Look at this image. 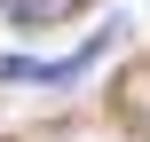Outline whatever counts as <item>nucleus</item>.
Wrapping results in <instances>:
<instances>
[{
    "instance_id": "nucleus-1",
    "label": "nucleus",
    "mask_w": 150,
    "mask_h": 142,
    "mask_svg": "<svg viewBox=\"0 0 150 142\" xmlns=\"http://www.w3.org/2000/svg\"><path fill=\"white\" fill-rule=\"evenodd\" d=\"M119 40H127V24H95V40L71 55H0V87H79Z\"/></svg>"
},
{
    "instance_id": "nucleus-2",
    "label": "nucleus",
    "mask_w": 150,
    "mask_h": 142,
    "mask_svg": "<svg viewBox=\"0 0 150 142\" xmlns=\"http://www.w3.org/2000/svg\"><path fill=\"white\" fill-rule=\"evenodd\" d=\"M79 8H95V0H0V16H8L16 32H47V24H71Z\"/></svg>"
}]
</instances>
